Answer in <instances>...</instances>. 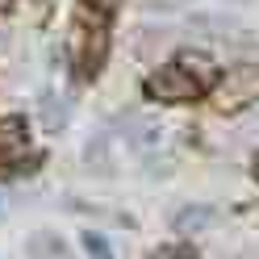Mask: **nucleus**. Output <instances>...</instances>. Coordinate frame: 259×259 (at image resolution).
Here are the masks:
<instances>
[{
  "label": "nucleus",
  "mask_w": 259,
  "mask_h": 259,
  "mask_svg": "<svg viewBox=\"0 0 259 259\" xmlns=\"http://www.w3.org/2000/svg\"><path fill=\"white\" fill-rule=\"evenodd\" d=\"M201 92H209L201 79H192L180 63L171 67H159L151 79H147V96L151 101H163V105H184V101H197Z\"/></svg>",
  "instance_id": "obj_1"
},
{
  "label": "nucleus",
  "mask_w": 259,
  "mask_h": 259,
  "mask_svg": "<svg viewBox=\"0 0 259 259\" xmlns=\"http://www.w3.org/2000/svg\"><path fill=\"white\" fill-rule=\"evenodd\" d=\"M255 101H259V67H234V71H226V79H218V88H213V105L222 113L255 105Z\"/></svg>",
  "instance_id": "obj_2"
},
{
  "label": "nucleus",
  "mask_w": 259,
  "mask_h": 259,
  "mask_svg": "<svg viewBox=\"0 0 259 259\" xmlns=\"http://www.w3.org/2000/svg\"><path fill=\"white\" fill-rule=\"evenodd\" d=\"M205 226H213V209L209 205H192V209H184V213H176V230L180 234H197V230H205Z\"/></svg>",
  "instance_id": "obj_3"
},
{
  "label": "nucleus",
  "mask_w": 259,
  "mask_h": 259,
  "mask_svg": "<svg viewBox=\"0 0 259 259\" xmlns=\"http://www.w3.org/2000/svg\"><path fill=\"white\" fill-rule=\"evenodd\" d=\"M25 147V121L21 117H5L0 121V155H17Z\"/></svg>",
  "instance_id": "obj_4"
},
{
  "label": "nucleus",
  "mask_w": 259,
  "mask_h": 259,
  "mask_svg": "<svg viewBox=\"0 0 259 259\" xmlns=\"http://www.w3.org/2000/svg\"><path fill=\"white\" fill-rule=\"evenodd\" d=\"M180 67H184L192 79H201L205 88H213V63H209L205 55H180Z\"/></svg>",
  "instance_id": "obj_5"
},
{
  "label": "nucleus",
  "mask_w": 259,
  "mask_h": 259,
  "mask_svg": "<svg viewBox=\"0 0 259 259\" xmlns=\"http://www.w3.org/2000/svg\"><path fill=\"white\" fill-rule=\"evenodd\" d=\"M34 259H67V247L51 234H38L34 238Z\"/></svg>",
  "instance_id": "obj_6"
},
{
  "label": "nucleus",
  "mask_w": 259,
  "mask_h": 259,
  "mask_svg": "<svg viewBox=\"0 0 259 259\" xmlns=\"http://www.w3.org/2000/svg\"><path fill=\"white\" fill-rule=\"evenodd\" d=\"M42 121L46 125H63V121H67V105H63V101H55V96H46V101H42Z\"/></svg>",
  "instance_id": "obj_7"
},
{
  "label": "nucleus",
  "mask_w": 259,
  "mask_h": 259,
  "mask_svg": "<svg viewBox=\"0 0 259 259\" xmlns=\"http://www.w3.org/2000/svg\"><path fill=\"white\" fill-rule=\"evenodd\" d=\"M84 251H88V259H113L109 242H105L101 234H84Z\"/></svg>",
  "instance_id": "obj_8"
},
{
  "label": "nucleus",
  "mask_w": 259,
  "mask_h": 259,
  "mask_svg": "<svg viewBox=\"0 0 259 259\" xmlns=\"http://www.w3.org/2000/svg\"><path fill=\"white\" fill-rule=\"evenodd\" d=\"M151 259H192V251H184V247H163V251H155Z\"/></svg>",
  "instance_id": "obj_9"
},
{
  "label": "nucleus",
  "mask_w": 259,
  "mask_h": 259,
  "mask_svg": "<svg viewBox=\"0 0 259 259\" xmlns=\"http://www.w3.org/2000/svg\"><path fill=\"white\" fill-rule=\"evenodd\" d=\"M88 5H92L96 13H101V17H109V13H113V9H117V5H121V0H88Z\"/></svg>",
  "instance_id": "obj_10"
},
{
  "label": "nucleus",
  "mask_w": 259,
  "mask_h": 259,
  "mask_svg": "<svg viewBox=\"0 0 259 259\" xmlns=\"http://www.w3.org/2000/svg\"><path fill=\"white\" fill-rule=\"evenodd\" d=\"M218 5H238V0H218Z\"/></svg>",
  "instance_id": "obj_11"
},
{
  "label": "nucleus",
  "mask_w": 259,
  "mask_h": 259,
  "mask_svg": "<svg viewBox=\"0 0 259 259\" xmlns=\"http://www.w3.org/2000/svg\"><path fill=\"white\" fill-rule=\"evenodd\" d=\"M9 5H13V0H0V9H9Z\"/></svg>",
  "instance_id": "obj_12"
},
{
  "label": "nucleus",
  "mask_w": 259,
  "mask_h": 259,
  "mask_svg": "<svg viewBox=\"0 0 259 259\" xmlns=\"http://www.w3.org/2000/svg\"><path fill=\"white\" fill-rule=\"evenodd\" d=\"M255 176H259V159H255Z\"/></svg>",
  "instance_id": "obj_13"
}]
</instances>
